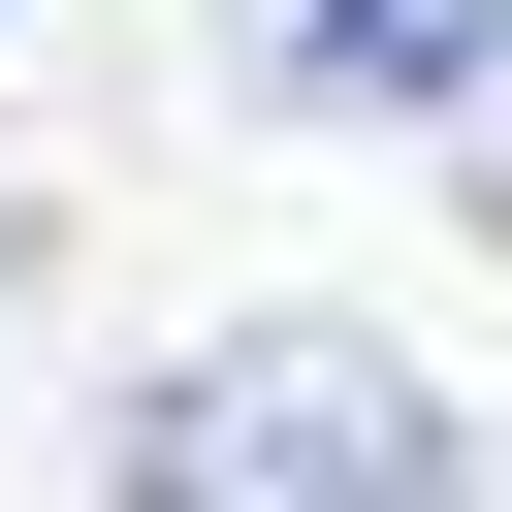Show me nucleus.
I'll return each instance as SVG.
<instances>
[{
	"label": "nucleus",
	"mask_w": 512,
	"mask_h": 512,
	"mask_svg": "<svg viewBox=\"0 0 512 512\" xmlns=\"http://www.w3.org/2000/svg\"><path fill=\"white\" fill-rule=\"evenodd\" d=\"M96 512H448V384H416L384 320H224V352L128 416Z\"/></svg>",
	"instance_id": "1"
},
{
	"label": "nucleus",
	"mask_w": 512,
	"mask_h": 512,
	"mask_svg": "<svg viewBox=\"0 0 512 512\" xmlns=\"http://www.w3.org/2000/svg\"><path fill=\"white\" fill-rule=\"evenodd\" d=\"M480 64H512V0H224V96L256 128H416Z\"/></svg>",
	"instance_id": "2"
},
{
	"label": "nucleus",
	"mask_w": 512,
	"mask_h": 512,
	"mask_svg": "<svg viewBox=\"0 0 512 512\" xmlns=\"http://www.w3.org/2000/svg\"><path fill=\"white\" fill-rule=\"evenodd\" d=\"M480 224H512V160H480Z\"/></svg>",
	"instance_id": "3"
}]
</instances>
